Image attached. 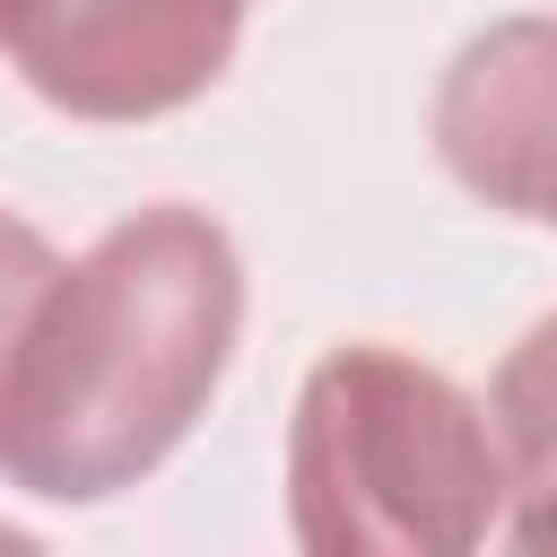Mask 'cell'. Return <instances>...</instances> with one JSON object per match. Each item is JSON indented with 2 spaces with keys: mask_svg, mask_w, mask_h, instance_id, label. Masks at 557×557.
Listing matches in <instances>:
<instances>
[{
  "mask_svg": "<svg viewBox=\"0 0 557 557\" xmlns=\"http://www.w3.org/2000/svg\"><path fill=\"white\" fill-rule=\"evenodd\" d=\"M244 339V261L218 218L157 200L104 226L26 313L0 383V479L52 505L139 487L209 409Z\"/></svg>",
  "mask_w": 557,
  "mask_h": 557,
  "instance_id": "cell-1",
  "label": "cell"
},
{
  "mask_svg": "<svg viewBox=\"0 0 557 557\" xmlns=\"http://www.w3.org/2000/svg\"><path fill=\"white\" fill-rule=\"evenodd\" d=\"M287 531L313 557H461L505 531L487 409L392 339L331 348L287 426Z\"/></svg>",
  "mask_w": 557,
  "mask_h": 557,
  "instance_id": "cell-2",
  "label": "cell"
},
{
  "mask_svg": "<svg viewBox=\"0 0 557 557\" xmlns=\"http://www.w3.org/2000/svg\"><path fill=\"white\" fill-rule=\"evenodd\" d=\"M487 418H496V453H505V540L557 548V313L505 348Z\"/></svg>",
  "mask_w": 557,
  "mask_h": 557,
  "instance_id": "cell-5",
  "label": "cell"
},
{
  "mask_svg": "<svg viewBox=\"0 0 557 557\" xmlns=\"http://www.w3.org/2000/svg\"><path fill=\"white\" fill-rule=\"evenodd\" d=\"M252 0H0V52L70 122H157L209 96Z\"/></svg>",
  "mask_w": 557,
  "mask_h": 557,
  "instance_id": "cell-3",
  "label": "cell"
},
{
  "mask_svg": "<svg viewBox=\"0 0 557 557\" xmlns=\"http://www.w3.org/2000/svg\"><path fill=\"white\" fill-rule=\"evenodd\" d=\"M435 157L470 200L540 226L557 174V17H505L444 61Z\"/></svg>",
  "mask_w": 557,
  "mask_h": 557,
  "instance_id": "cell-4",
  "label": "cell"
},
{
  "mask_svg": "<svg viewBox=\"0 0 557 557\" xmlns=\"http://www.w3.org/2000/svg\"><path fill=\"white\" fill-rule=\"evenodd\" d=\"M540 226H557V174H548V200H540Z\"/></svg>",
  "mask_w": 557,
  "mask_h": 557,
  "instance_id": "cell-7",
  "label": "cell"
},
{
  "mask_svg": "<svg viewBox=\"0 0 557 557\" xmlns=\"http://www.w3.org/2000/svg\"><path fill=\"white\" fill-rule=\"evenodd\" d=\"M52 270H61V252H52L26 218H9V209H0V383H9V357H17L26 313H35V296L52 287Z\"/></svg>",
  "mask_w": 557,
  "mask_h": 557,
  "instance_id": "cell-6",
  "label": "cell"
}]
</instances>
